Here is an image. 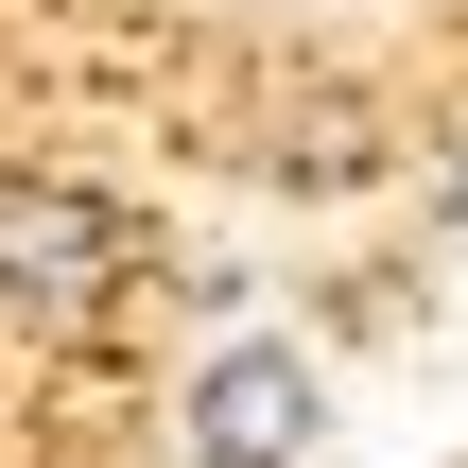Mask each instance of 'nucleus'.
<instances>
[{"label":"nucleus","mask_w":468,"mask_h":468,"mask_svg":"<svg viewBox=\"0 0 468 468\" xmlns=\"http://www.w3.org/2000/svg\"><path fill=\"white\" fill-rule=\"evenodd\" d=\"M0 313H17V330L122 313V208L69 191V174H17V191H0Z\"/></svg>","instance_id":"obj_2"},{"label":"nucleus","mask_w":468,"mask_h":468,"mask_svg":"<svg viewBox=\"0 0 468 468\" xmlns=\"http://www.w3.org/2000/svg\"><path fill=\"white\" fill-rule=\"evenodd\" d=\"M191 468H330V365L295 330H226L191 365Z\"/></svg>","instance_id":"obj_1"},{"label":"nucleus","mask_w":468,"mask_h":468,"mask_svg":"<svg viewBox=\"0 0 468 468\" xmlns=\"http://www.w3.org/2000/svg\"><path fill=\"white\" fill-rule=\"evenodd\" d=\"M452 226H468V174H452Z\"/></svg>","instance_id":"obj_3"}]
</instances>
